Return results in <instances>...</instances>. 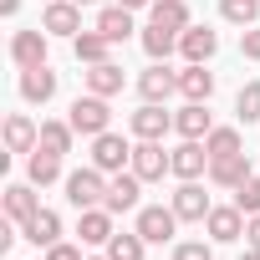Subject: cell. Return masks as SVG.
<instances>
[{
	"instance_id": "1f68e13d",
	"label": "cell",
	"mask_w": 260,
	"mask_h": 260,
	"mask_svg": "<svg viewBox=\"0 0 260 260\" xmlns=\"http://www.w3.org/2000/svg\"><path fill=\"white\" fill-rule=\"evenodd\" d=\"M204 148H209V158H224V153H245V148H240V133H235V127H209Z\"/></svg>"
},
{
	"instance_id": "277c9868",
	"label": "cell",
	"mask_w": 260,
	"mask_h": 260,
	"mask_svg": "<svg viewBox=\"0 0 260 260\" xmlns=\"http://www.w3.org/2000/svg\"><path fill=\"white\" fill-rule=\"evenodd\" d=\"M122 164H133V143H127L122 133H97L92 138V169H102V174H122Z\"/></svg>"
},
{
	"instance_id": "8d00e7d4",
	"label": "cell",
	"mask_w": 260,
	"mask_h": 260,
	"mask_svg": "<svg viewBox=\"0 0 260 260\" xmlns=\"http://www.w3.org/2000/svg\"><path fill=\"white\" fill-rule=\"evenodd\" d=\"M46 260H82V250L67 245V240H56V245H46Z\"/></svg>"
},
{
	"instance_id": "8992f818",
	"label": "cell",
	"mask_w": 260,
	"mask_h": 260,
	"mask_svg": "<svg viewBox=\"0 0 260 260\" xmlns=\"http://www.w3.org/2000/svg\"><path fill=\"white\" fill-rule=\"evenodd\" d=\"M41 31L46 36H82V6L77 0H51L41 11Z\"/></svg>"
},
{
	"instance_id": "e575fe53",
	"label": "cell",
	"mask_w": 260,
	"mask_h": 260,
	"mask_svg": "<svg viewBox=\"0 0 260 260\" xmlns=\"http://www.w3.org/2000/svg\"><path fill=\"white\" fill-rule=\"evenodd\" d=\"M174 260H214V250L204 240H184V245H174Z\"/></svg>"
},
{
	"instance_id": "f35d334b",
	"label": "cell",
	"mask_w": 260,
	"mask_h": 260,
	"mask_svg": "<svg viewBox=\"0 0 260 260\" xmlns=\"http://www.w3.org/2000/svg\"><path fill=\"white\" fill-rule=\"evenodd\" d=\"M21 11V0H0V16H16Z\"/></svg>"
},
{
	"instance_id": "d4e9b609",
	"label": "cell",
	"mask_w": 260,
	"mask_h": 260,
	"mask_svg": "<svg viewBox=\"0 0 260 260\" xmlns=\"http://www.w3.org/2000/svg\"><path fill=\"white\" fill-rule=\"evenodd\" d=\"M72 51H77V61H87V67H97V61H107V51H112V41L92 26V31H82V36H72Z\"/></svg>"
},
{
	"instance_id": "44dd1931",
	"label": "cell",
	"mask_w": 260,
	"mask_h": 260,
	"mask_svg": "<svg viewBox=\"0 0 260 260\" xmlns=\"http://www.w3.org/2000/svg\"><path fill=\"white\" fill-rule=\"evenodd\" d=\"M209 112H204V102H184L179 112H174V133L179 138H209Z\"/></svg>"
},
{
	"instance_id": "ab89813d",
	"label": "cell",
	"mask_w": 260,
	"mask_h": 260,
	"mask_svg": "<svg viewBox=\"0 0 260 260\" xmlns=\"http://www.w3.org/2000/svg\"><path fill=\"white\" fill-rule=\"evenodd\" d=\"M117 6H127V11H143V6H153V0H117Z\"/></svg>"
},
{
	"instance_id": "d6a6232c",
	"label": "cell",
	"mask_w": 260,
	"mask_h": 260,
	"mask_svg": "<svg viewBox=\"0 0 260 260\" xmlns=\"http://www.w3.org/2000/svg\"><path fill=\"white\" fill-rule=\"evenodd\" d=\"M235 112H240V122H260V82H245V87H240Z\"/></svg>"
},
{
	"instance_id": "b9f144b4",
	"label": "cell",
	"mask_w": 260,
	"mask_h": 260,
	"mask_svg": "<svg viewBox=\"0 0 260 260\" xmlns=\"http://www.w3.org/2000/svg\"><path fill=\"white\" fill-rule=\"evenodd\" d=\"M77 6H92V0H77Z\"/></svg>"
},
{
	"instance_id": "7a4b0ae2",
	"label": "cell",
	"mask_w": 260,
	"mask_h": 260,
	"mask_svg": "<svg viewBox=\"0 0 260 260\" xmlns=\"http://www.w3.org/2000/svg\"><path fill=\"white\" fill-rule=\"evenodd\" d=\"M67 199H72L77 209L107 204V174H102V169H77V174H67Z\"/></svg>"
},
{
	"instance_id": "5bb4252c",
	"label": "cell",
	"mask_w": 260,
	"mask_h": 260,
	"mask_svg": "<svg viewBox=\"0 0 260 260\" xmlns=\"http://www.w3.org/2000/svg\"><path fill=\"white\" fill-rule=\"evenodd\" d=\"M245 179H250V158H245V153L209 158V184H219V189H240Z\"/></svg>"
},
{
	"instance_id": "3957f363",
	"label": "cell",
	"mask_w": 260,
	"mask_h": 260,
	"mask_svg": "<svg viewBox=\"0 0 260 260\" xmlns=\"http://www.w3.org/2000/svg\"><path fill=\"white\" fill-rule=\"evenodd\" d=\"M82 138H97V133H107V122H112V112H107V97H97V92H87V97H77L72 102V117H67Z\"/></svg>"
},
{
	"instance_id": "7402d4cb",
	"label": "cell",
	"mask_w": 260,
	"mask_h": 260,
	"mask_svg": "<svg viewBox=\"0 0 260 260\" xmlns=\"http://www.w3.org/2000/svg\"><path fill=\"white\" fill-rule=\"evenodd\" d=\"M179 36H184V31H174V26H158V21H148V26H143V51H148L153 61H169V51H179Z\"/></svg>"
},
{
	"instance_id": "74e56055",
	"label": "cell",
	"mask_w": 260,
	"mask_h": 260,
	"mask_svg": "<svg viewBox=\"0 0 260 260\" xmlns=\"http://www.w3.org/2000/svg\"><path fill=\"white\" fill-rule=\"evenodd\" d=\"M245 240L250 250H260V214H245Z\"/></svg>"
},
{
	"instance_id": "83f0119b",
	"label": "cell",
	"mask_w": 260,
	"mask_h": 260,
	"mask_svg": "<svg viewBox=\"0 0 260 260\" xmlns=\"http://www.w3.org/2000/svg\"><path fill=\"white\" fill-rule=\"evenodd\" d=\"M26 174H31V184H36V189H46V184H56V179H61V158H56V153H46V148H36V153H31V164H26Z\"/></svg>"
},
{
	"instance_id": "cb8c5ba5",
	"label": "cell",
	"mask_w": 260,
	"mask_h": 260,
	"mask_svg": "<svg viewBox=\"0 0 260 260\" xmlns=\"http://www.w3.org/2000/svg\"><path fill=\"white\" fill-rule=\"evenodd\" d=\"M87 92H97V97H117V92H122V67H117V61H97V67H87Z\"/></svg>"
},
{
	"instance_id": "8fae6325",
	"label": "cell",
	"mask_w": 260,
	"mask_h": 260,
	"mask_svg": "<svg viewBox=\"0 0 260 260\" xmlns=\"http://www.w3.org/2000/svg\"><path fill=\"white\" fill-rule=\"evenodd\" d=\"M138 92H143V102H169V97L179 92V72H169L164 61H153V67L138 77Z\"/></svg>"
},
{
	"instance_id": "f1b7e54d",
	"label": "cell",
	"mask_w": 260,
	"mask_h": 260,
	"mask_svg": "<svg viewBox=\"0 0 260 260\" xmlns=\"http://www.w3.org/2000/svg\"><path fill=\"white\" fill-rule=\"evenodd\" d=\"M72 138H77V127L72 122H41V143L36 148H46V153H72Z\"/></svg>"
},
{
	"instance_id": "6da1fadb",
	"label": "cell",
	"mask_w": 260,
	"mask_h": 260,
	"mask_svg": "<svg viewBox=\"0 0 260 260\" xmlns=\"http://www.w3.org/2000/svg\"><path fill=\"white\" fill-rule=\"evenodd\" d=\"M127 169H133L143 184H153V179L174 174V153H164L158 138H138V143H133V164H127Z\"/></svg>"
},
{
	"instance_id": "d590c367",
	"label": "cell",
	"mask_w": 260,
	"mask_h": 260,
	"mask_svg": "<svg viewBox=\"0 0 260 260\" xmlns=\"http://www.w3.org/2000/svg\"><path fill=\"white\" fill-rule=\"evenodd\" d=\"M240 51H245L250 61H260V26H245V31H240Z\"/></svg>"
},
{
	"instance_id": "52a82bcc",
	"label": "cell",
	"mask_w": 260,
	"mask_h": 260,
	"mask_svg": "<svg viewBox=\"0 0 260 260\" xmlns=\"http://www.w3.org/2000/svg\"><path fill=\"white\" fill-rule=\"evenodd\" d=\"M204 230H209L214 245H230V240L245 235V209H240V204H214L209 219H204Z\"/></svg>"
},
{
	"instance_id": "d6986e66",
	"label": "cell",
	"mask_w": 260,
	"mask_h": 260,
	"mask_svg": "<svg viewBox=\"0 0 260 260\" xmlns=\"http://www.w3.org/2000/svg\"><path fill=\"white\" fill-rule=\"evenodd\" d=\"M21 97L26 102H51L56 97V72L51 67H26L21 72Z\"/></svg>"
},
{
	"instance_id": "60d3db41",
	"label": "cell",
	"mask_w": 260,
	"mask_h": 260,
	"mask_svg": "<svg viewBox=\"0 0 260 260\" xmlns=\"http://www.w3.org/2000/svg\"><path fill=\"white\" fill-rule=\"evenodd\" d=\"M240 260H260V250H245V255H240Z\"/></svg>"
},
{
	"instance_id": "30bf717a",
	"label": "cell",
	"mask_w": 260,
	"mask_h": 260,
	"mask_svg": "<svg viewBox=\"0 0 260 260\" xmlns=\"http://www.w3.org/2000/svg\"><path fill=\"white\" fill-rule=\"evenodd\" d=\"M11 61L26 67H46V31H16L11 36Z\"/></svg>"
},
{
	"instance_id": "4dcf8cb0",
	"label": "cell",
	"mask_w": 260,
	"mask_h": 260,
	"mask_svg": "<svg viewBox=\"0 0 260 260\" xmlns=\"http://www.w3.org/2000/svg\"><path fill=\"white\" fill-rule=\"evenodd\" d=\"M143 250H148V240L133 230V235H112L107 240V260H143Z\"/></svg>"
},
{
	"instance_id": "2e32d148",
	"label": "cell",
	"mask_w": 260,
	"mask_h": 260,
	"mask_svg": "<svg viewBox=\"0 0 260 260\" xmlns=\"http://www.w3.org/2000/svg\"><path fill=\"white\" fill-rule=\"evenodd\" d=\"M36 143H41V127H36L31 117L11 112V117H6V148H11V153H36Z\"/></svg>"
},
{
	"instance_id": "ffe728a7",
	"label": "cell",
	"mask_w": 260,
	"mask_h": 260,
	"mask_svg": "<svg viewBox=\"0 0 260 260\" xmlns=\"http://www.w3.org/2000/svg\"><path fill=\"white\" fill-rule=\"evenodd\" d=\"M21 235H26L31 245H56V240H61V214H56V209H36V214L21 224Z\"/></svg>"
},
{
	"instance_id": "e0dca14e",
	"label": "cell",
	"mask_w": 260,
	"mask_h": 260,
	"mask_svg": "<svg viewBox=\"0 0 260 260\" xmlns=\"http://www.w3.org/2000/svg\"><path fill=\"white\" fill-rule=\"evenodd\" d=\"M179 51H184V61H209V56L219 51V36H214L209 26H189V31L179 36Z\"/></svg>"
},
{
	"instance_id": "f546056e",
	"label": "cell",
	"mask_w": 260,
	"mask_h": 260,
	"mask_svg": "<svg viewBox=\"0 0 260 260\" xmlns=\"http://www.w3.org/2000/svg\"><path fill=\"white\" fill-rule=\"evenodd\" d=\"M219 16L230 26H260V0H219Z\"/></svg>"
},
{
	"instance_id": "7bdbcfd3",
	"label": "cell",
	"mask_w": 260,
	"mask_h": 260,
	"mask_svg": "<svg viewBox=\"0 0 260 260\" xmlns=\"http://www.w3.org/2000/svg\"><path fill=\"white\" fill-rule=\"evenodd\" d=\"M92 260H107V255H92Z\"/></svg>"
},
{
	"instance_id": "7c38bea8",
	"label": "cell",
	"mask_w": 260,
	"mask_h": 260,
	"mask_svg": "<svg viewBox=\"0 0 260 260\" xmlns=\"http://www.w3.org/2000/svg\"><path fill=\"white\" fill-rule=\"evenodd\" d=\"M199 174H209V148L199 138H184L174 148V179H199Z\"/></svg>"
},
{
	"instance_id": "ba28073f",
	"label": "cell",
	"mask_w": 260,
	"mask_h": 260,
	"mask_svg": "<svg viewBox=\"0 0 260 260\" xmlns=\"http://www.w3.org/2000/svg\"><path fill=\"white\" fill-rule=\"evenodd\" d=\"M127 127H133V138H158L164 143V133L174 127V112H164V102H143L133 117H127Z\"/></svg>"
},
{
	"instance_id": "ac0fdd59",
	"label": "cell",
	"mask_w": 260,
	"mask_h": 260,
	"mask_svg": "<svg viewBox=\"0 0 260 260\" xmlns=\"http://www.w3.org/2000/svg\"><path fill=\"white\" fill-rule=\"evenodd\" d=\"M179 92H184L189 102H209V97H214V72H204V61H189V67L179 72Z\"/></svg>"
},
{
	"instance_id": "5b68a950",
	"label": "cell",
	"mask_w": 260,
	"mask_h": 260,
	"mask_svg": "<svg viewBox=\"0 0 260 260\" xmlns=\"http://www.w3.org/2000/svg\"><path fill=\"white\" fill-rule=\"evenodd\" d=\"M174 230H179V214H174V204L164 209V204H143L138 209V235L148 240V245H164V240H174Z\"/></svg>"
},
{
	"instance_id": "4316f807",
	"label": "cell",
	"mask_w": 260,
	"mask_h": 260,
	"mask_svg": "<svg viewBox=\"0 0 260 260\" xmlns=\"http://www.w3.org/2000/svg\"><path fill=\"white\" fill-rule=\"evenodd\" d=\"M148 21H158V26H174V31H189V26H194L184 0H153V6H148Z\"/></svg>"
},
{
	"instance_id": "4fadbf2b",
	"label": "cell",
	"mask_w": 260,
	"mask_h": 260,
	"mask_svg": "<svg viewBox=\"0 0 260 260\" xmlns=\"http://www.w3.org/2000/svg\"><path fill=\"white\" fill-rule=\"evenodd\" d=\"M209 209H214V204H209V194H204L194 179H184V184L174 189V214H179V219H199V224H204Z\"/></svg>"
},
{
	"instance_id": "9a60e30c",
	"label": "cell",
	"mask_w": 260,
	"mask_h": 260,
	"mask_svg": "<svg viewBox=\"0 0 260 260\" xmlns=\"http://www.w3.org/2000/svg\"><path fill=\"white\" fill-rule=\"evenodd\" d=\"M77 235H82V245H107L117 230H112V209L107 204H97V209H82V219H77Z\"/></svg>"
},
{
	"instance_id": "836d02e7",
	"label": "cell",
	"mask_w": 260,
	"mask_h": 260,
	"mask_svg": "<svg viewBox=\"0 0 260 260\" xmlns=\"http://www.w3.org/2000/svg\"><path fill=\"white\" fill-rule=\"evenodd\" d=\"M235 204H240L245 214H260V179H255V174H250V179L235 189Z\"/></svg>"
},
{
	"instance_id": "484cf974",
	"label": "cell",
	"mask_w": 260,
	"mask_h": 260,
	"mask_svg": "<svg viewBox=\"0 0 260 260\" xmlns=\"http://www.w3.org/2000/svg\"><path fill=\"white\" fill-rule=\"evenodd\" d=\"M31 189H36V184H11V189H6V214H11L16 224H26V219L41 209V199H36Z\"/></svg>"
},
{
	"instance_id": "603a6c76",
	"label": "cell",
	"mask_w": 260,
	"mask_h": 260,
	"mask_svg": "<svg viewBox=\"0 0 260 260\" xmlns=\"http://www.w3.org/2000/svg\"><path fill=\"white\" fill-rule=\"evenodd\" d=\"M97 31L117 46V41H127V36H133V11H127V6H107V11H97Z\"/></svg>"
},
{
	"instance_id": "9c48e42d",
	"label": "cell",
	"mask_w": 260,
	"mask_h": 260,
	"mask_svg": "<svg viewBox=\"0 0 260 260\" xmlns=\"http://www.w3.org/2000/svg\"><path fill=\"white\" fill-rule=\"evenodd\" d=\"M138 194H143V179H138L133 169L107 179V209H112V214H127V209H138Z\"/></svg>"
}]
</instances>
